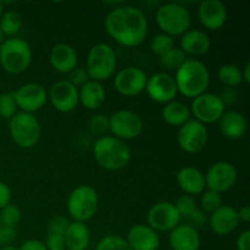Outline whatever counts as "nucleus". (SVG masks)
<instances>
[{
  "label": "nucleus",
  "mask_w": 250,
  "mask_h": 250,
  "mask_svg": "<svg viewBox=\"0 0 250 250\" xmlns=\"http://www.w3.org/2000/svg\"><path fill=\"white\" fill-rule=\"evenodd\" d=\"M107 34L120 45L134 48L141 45L148 34V20L143 10L121 4L107 12L104 20Z\"/></svg>",
  "instance_id": "1"
},
{
  "label": "nucleus",
  "mask_w": 250,
  "mask_h": 250,
  "mask_svg": "<svg viewBox=\"0 0 250 250\" xmlns=\"http://www.w3.org/2000/svg\"><path fill=\"white\" fill-rule=\"evenodd\" d=\"M173 77L178 93L190 99L207 92L210 84L209 70L207 65L198 59L187 58V60L176 70Z\"/></svg>",
  "instance_id": "2"
},
{
  "label": "nucleus",
  "mask_w": 250,
  "mask_h": 250,
  "mask_svg": "<svg viewBox=\"0 0 250 250\" xmlns=\"http://www.w3.org/2000/svg\"><path fill=\"white\" fill-rule=\"evenodd\" d=\"M93 155L98 165L106 171H120L126 167L132 153L126 142L114 136H102L94 142Z\"/></svg>",
  "instance_id": "3"
},
{
  "label": "nucleus",
  "mask_w": 250,
  "mask_h": 250,
  "mask_svg": "<svg viewBox=\"0 0 250 250\" xmlns=\"http://www.w3.org/2000/svg\"><path fill=\"white\" fill-rule=\"evenodd\" d=\"M32 62L31 45L24 39L10 37L0 45V66L10 75H20Z\"/></svg>",
  "instance_id": "4"
},
{
  "label": "nucleus",
  "mask_w": 250,
  "mask_h": 250,
  "mask_svg": "<svg viewBox=\"0 0 250 250\" xmlns=\"http://www.w3.org/2000/svg\"><path fill=\"white\" fill-rule=\"evenodd\" d=\"M117 56L110 44L98 43L89 49L85 61V70L89 78L97 82L110 80L116 72Z\"/></svg>",
  "instance_id": "5"
},
{
  "label": "nucleus",
  "mask_w": 250,
  "mask_h": 250,
  "mask_svg": "<svg viewBox=\"0 0 250 250\" xmlns=\"http://www.w3.org/2000/svg\"><path fill=\"white\" fill-rule=\"evenodd\" d=\"M155 21L163 33L172 37H181L190 29L192 16L189 10L178 2H166L158 7Z\"/></svg>",
  "instance_id": "6"
},
{
  "label": "nucleus",
  "mask_w": 250,
  "mask_h": 250,
  "mask_svg": "<svg viewBox=\"0 0 250 250\" xmlns=\"http://www.w3.org/2000/svg\"><path fill=\"white\" fill-rule=\"evenodd\" d=\"M67 212L73 221L87 222L95 216L99 208V195L89 185L77 186L68 194Z\"/></svg>",
  "instance_id": "7"
},
{
  "label": "nucleus",
  "mask_w": 250,
  "mask_h": 250,
  "mask_svg": "<svg viewBox=\"0 0 250 250\" xmlns=\"http://www.w3.org/2000/svg\"><path fill=\"white\" fill-rule=\"evenodd\" d=\"M9 132L17 146L31 149L41 139L42 126L33 114L17 111L9 120Z\"/></svg>",
  "instance_id": "8"
},
{
  "label": "nucleus",
  "mask_w": 250,
  "mask_h": 250,
  "mask_svg": "<svg viewBox=\"0 0 250 250\" xmlns=\"http://www.w3.org/2000/svg\"><path fill=\"white\" fill-rule=\"evenodd\" d=\"M143 128L142 117L131 110H117L109 116V131L124 142L138 138Z\"/></svg>",
  "instance_id": "9"
},
{
  "label": "nucleus",
  "mask_w": 250,
  "mask_h": 250,
  "mask_svg": "<svg viewBox=\"0 0 250 250\" xmlns=\"http://www.w3.org/2000/svg\"><path fill=\"white\" fill-rule=\"evenodd\" d=\"M189 109L190 114L193 115L192 119L202 122L203 125L219 122L226 111V106L220 95L207 92L194 98Z\"/></svg>",
  "instance_id": "10"
},
{
  "label": "nucleus",
  "mask_w": 250,
  "mask_h": 250,
  "mask_svg": "<svg viewBox=\"0 0 250 250\" xmlns=\"http://www.w3.org/2000/svg\"><path fill=\"white\" fill-rule=\"evenodd\" d=\"M209 139V132L205 125L190 119L178 128L177 143L185 153L197 154L205 148Z\"/></svg>",
  "instance_id": "11"
},
{
  "label": "nucleus",
  "mask_w": 250,
  "mask_h": 250,
  "mask_svg": "<svg viewBox=\"0 0 250 250\" xmlns=\"http://www.w3.org/2000/svg\"><path fill=\"white\" fill-rule=\"evenodd\" d=\"M204 175L207 189L216 192L219 194L232 189L238 177L234 165L229 161H217L212 164Z\"/></svg>",
  "instance_id": "12"
},
{
  "label": "nucleus",
  "mask_w": 250,
  "mask_h": 250,
  "mask_svg": "<svg viewBox=\"0 0 250 250\" xmlns=\"http://www.w3.org/2000/svg\"><path fill=\"white\" fill-rule=\"evenodd\" d=\"M181 215L171 202H159L151 205L146 214V225L159 232H171L181 224Z\"/></svg>",
  "instance_id": "13"
},
{
  "label": "nucleus",
  "mask_w": 250,
  "mask_h": 250,
  "mask_svg": "<svg viewBox=\"0 0 250 250\" xmlns=\"http://www.w3.org/2000/svg\"><path fill=\"white\" fill-rule=\"evenodd\" d=\"M148 76L142 68L128 66L115 75L114 87L124 97H137L146 90Z\"/></svg>",
  "instance_id": "14"
},
{
  "label": "nucleus",
  "mask_w": 250,
  "mask_h": 250,
  "mask_svg": "<svg viewBox=\"0 0 250 250\" xmlns=\"http://www.w3.org/2000/svg\"><path fill=\"white\" fill-rule=\"evenodd\" d=\"M146 92L153 102L164 105L173 102L178 94L175 77L167 72H156L148 77Z\"/></svg>",
  "instance_id": "15"
},
{
  "label": "nucleus",
  "mask_w": 250,
  "mask_h": 250,
  "mask_svg": "<svg viewBox=\"0 0 250 250\" xmlns=\"http://www.w3.org/2000/svg\"><path fill=\"white\" fill-rule=\"evenodd\" d=\"M14 95L17 109L28 114L39 111L48 102V92L38 83H27L21 85L15 90Z\"/></svg>",
  "instance_id": "16"
},
{
  "label": "nucleus",
  "mask_w": 250,
  "mask_h": 250,
  "mask_svg": "<svg viewBox=\"0 0 250 250\" xmlns=\"http://www.w3.org/2000/svg\"><path fill=\"white\" fill-rule=\"evenodd\" d=\"M48 99L59 112L67 114L73 111L80 104L78 88L67 80H61L54 83L48 93Z\"/></svg>",
  "instance_id": "17"
},
{
  "label": "nucleus",
  "mask_w": 250,
  "mask_h": 250,
  "mask_svg": "<svg viewBox=\"0 0 250 250\" xmlns=\"http://www.w3.org/2000/svg\"><path fill=\"white\" fill-rule=\"evenodd\" d=\"M198 20L204 28L219 31L226 24L229 19L227 7L221 0H204L198 5Z\"/></svg>",
  "instance_id": "18"
},
{
  "label": "nucleus",
  "mask_w": 250,
  "mask_h": 250,
  "mask_svg": "<svg viewBox=\"0 0 250 250\" xmlns=\"http://www.w3.org/2000/svg\"><path fill=\"white\" fill-rule=\"evenodd\" d=\"M238 212L231 205H221L216 211L210 215V229L217 236H229L239 226Z\"/></svg>",
  "instance_id": "19"
},
{
  "label": "nucleus",
  "mask_w": 250,
  "mask_h": 250,
  "mask_svg": "<svg viewBox=\"0 0 250 250\" xmlns=\"http://www.w3.org/2000/svg\"><path fill=\"white\" fill-rule=\"evenodd\" d=\"M168 243L172 250H199L202 238L195 226L180 224L170 232Z\"/></svg>",
  "instance_id": "20"
},
{
  "label": "nucleus",
  "mask_w": 250,
  "mask_h": 250,
  "mask_svg": "<svg viewBox=\"0 0 250 250\" xmlns=\"http://www.w3.org/2000/svg\"><path fill=\"white\" fill-rule=\"evenodd\" d=\"M126 242L132 250H158L160 236L146 224H138L129 229Z\"/></svg>",
  "instance_id": "21"
},
{
  "label": "nucleus",
  "mask_w": 250,
  "mask_h": 250,
  "mask_svg": "<svg viewBox=\"0 0 250 250\" xmlns=\"http://www.w3.org/2000/svg\"><path fill=\"white\" fill-rule=\"evenodd\" d=\"M49 62H50V66L56 72L68 75L73 68L77 67V51L70 44L58 43L50 49Z\"/></svg>",
  "instance_id": "22"
},
{
  "label": "nucleus",
  "mask_w": 250,
  "mask_h": 250,
  "mask_svg": "<svg viewBox=\"0 0 250 250\" xmlns=\"http://www.w3.org/2000/svg\"><path fill=\"white\" fill-rule=\"evenodd\" d=\"M176 182L185 194L199 195L207 189L205 175L194 166H185L180 168L176 175Z\"/></svg>",
  "instance_id": "23"
},
{
  "label": "nucleus",
  "mask_w": 250,
  "mask_h": 250,
  "mask_svg": "<svg viewBox=\"0 0 250 250\" xmlns=\"http://www.w3.org/2000/svg\"><path fill=\"white\" fill-rule=\"evenodd\" d=\"M211 48V39L202 29L190 28L181 36V50L190 58L195 59L207 54Z\"/></svg>",
  "instance_id": "24"
},
{
  "label": "nucleus",
  "mask_w": 250,
  "mask_h": 250,
  "mask_svg": "<svg viewBox=\"0 0 250 250\" xmlns=\"http://www.w3.org/2000/svg\"><path fill=\"white\" fill-rule=\"evenodd\" d=\"M248 122L243 114L238 111H225L221 119L219 120V128L222 136L231 141H238L243 138L247 132Z\"/></svg>",
  "instance_id": "25"
},
{
  "label": "nucleus",
  "mask_w": 250,
  "mask_h": 250,
  "mask_svg": "<svg viewBox=\"0 0 250 250\" xmlns=\"http://www.w3.org/2000/svg\"><path fill=\"white\" fill-rule=\"evenodd\" d=\"M78 99L80 104H82L85 109L94 111L102 107L105 103L106 90L100 82L89 80L78 89Z\"/></svg>",
  "instance_id": "26"
},
{
  "label": "nucleus",
  "mask_w": 250,
  "mask_h": 250,
  "mask_svg": "<svg viewBox=\"0 0 250 250\" xmlns=\"http://www.w3.org/2000/svg\"><path fill=\"white\" fill-rule=\"evenodd\" d=\"M65 247L68 250H87L90 243V231L84 222L72 221L65 234Z\"/></svg>",
  "instance_id": "27"
},
{
  "label": "nucleus",
  "mask_w": 250,
  "mask_h": 250,
  "mask_svg": "<svg viewBox=\"0 0 250 250\" xmlns=\"http://www.w3.org/2000/svg\"><path fill=\"white\" fill-rule=\"evenodd\" d=\"M161 116L166 124L172 127H181L192 119L189 106L178 100H173L164 105Z\"/></svg>",
  "instance_id": "28"
},
{
  "label": "nucleus",
  "mask_w": 250,
  "mask_h": 250,
  "mask_svg": "<svg viewBox=\"0 0 250 250\" xmlns=\"http://www.w3.org/2000/svg\"><path fill=\"white\" fill-rule=\"evenodd\" d=\"M217 78L226 88H236L243 83L241 68L232 63L222 65L217 70Z\"/></svg>",
  "instance_id": "29"
},
{
  "label": "nucleus",
  "mask_w": 250,
  "mask_h": 250,
  "mask_svg": "<svg viewBox=\"0 0 250 250\" xmlns=\"http://www.w3.org/2000/svg\"><path fill=\"white\" fill-rule=\"evenodd\" d=\"M22 27V16L15 10H5L0 17V28L5 36L14 37Z\"/></svg>",
  "instance_id": "30"
},
{
  "label": "nucleus",
  "mask_w": 250,
  "mask_h": 250,
  "mask_svg": "<svg viewBox=\"0 0 250 250\" xmlns=\"http://www.w3.org/2000/svg\"><path fill=\"white\" fill-rule=\"evenodd\" d=\"M160 63L166 68V70H177L186 60H187V55L181 50V48H176L173 46L170 51L165 54V55L160 56Z\"/></svg>",
  "instance_id": "31"
},
{
  "label": "nucleus",
  "mask_w": 250,
  "mask_h": 250,
  "mask_svg": "<svg viewBox=\"0 0 250 250\" xmlns=\"http://www.w3.org/2000/svg\"><path fill=\"white\" fill-rule=\"evenodd\" d=\"M175 46V41H173L172 37L167 36L165 33H159L156 36H154V38L150 42V49L155 55H158L159 58L163 55H165L167 51H170L171 49Z\"/></svg>",
  "instance_id": "32"
},
{
  "label": "nucleus",
  "mask_w": 250,
  "mask_h": 250,
  "mask_svg": "<svg viewBox=\"0 0 250 250\" xmlns=\"http://www.w3.org/2000/svg\"><path fill=\"white\" fill-rule=\"evenodd\" d=\"M95 250H132L126 242V239L116 234L105 236L97 244Z\"/></svg>",
  "instance_id": "33"
},
{
  "label": "nucleus",
  "mask_w": 250,
  "mask_h": 250,
  "mask_svg": "<svg viewBox=\"0 0 250 250\" xmlns=\"http://www.w3.org/2000/svg\"><path fill=\"white\" fill-rule=\"evenodd\" d=\"M17 112L14 92H4L0 94V117L10 120Z\"/></svg>",
  "instance_id": "34"
},
{
  "label": "nucleus",
  "mask_w": 250,
  "mask_h": 250,
  "mask_svg": "<svg viewBox=\"0 0 250 250\" xmlns=\"http://www.w3.org/2000/svg\"><path fill=\"white\" fill-rule=\"evenodd\" d=\"M21 210L19 209V207H16L15 204H11V203L0 210V222L6 225V226L15 227L16 229V226L21 221Z\"/></svg>",
  "instance_id": "35"
},
{
  "label": "nucleus",
  "mask_w": 250,
  "mask_h": 250,
  "mask_svg": "<svg viewBox=\"0 0 250 250\" xmlns=\"http://www.w3.org/2000/svg\"><path fill=\"white\" fill-rule=\"evenodd\" d=\"M173 204H175L176 209H177L178 214L181 215V217H187V219H189V217L192 216L198 209H199L194 197H190V195H187V194L181 195V197L178 198V199L176 200V203H173Z\"/></svg>",
  "instance_id": "36"
},
{
  "label": "nucleus",
  "mask_w": 250,
  "mask_h": 250,
  "mask_svg": "<svg viewBox=\"0 0 250 250\" xmlns=\"http://www.w3.org/2000/svg\"><path fill=\"white\" fill-rule=\"evenodd\" d=\"M200 204H202V210L205 214L207 212L208 214H212L222 205V197L219 193L207 189L203 192Z\"/></svg>",
  "instance_id": "37"
},
{
  "label": "nucleus",
  "mask_w": 250,
  "mask_h": 250,
  "mask_svg": "<svg viewBox=\"0 0 250 250\" xmlns=\"http://www.w3.org/2000/svg\"><path fill=\"white\" fill-rule=\"evenodd\" d=\"M89 129L93 134L102 137L109 131V116L104 114H97L89 120Z\"/></svg>",
  "instance_id": "38"
},
{
  "label": "nucleus",
  "mask_w": 250,
  "mask_h": 250,
  "mask_svg": "<svg viewBox=\"0 0 250 250\" xmlns=\"http://www.w3.org/2000/svg\"><path fill=\"white\" fill-rule=\"evenodd\" d=\"M89 80H90L89 75H88L85 67H80V66L73 68V70L68 73V78H67L68 82H71L75 87L77 88L82 87V85L85 84Z\"/></svg>",
  "instance_id": "39"
},
{
  "label": "nucleus",
  "mask_w": 250,
  "mask_h": 250,
  "mask_svg": "<svg viewBox=\"0 0 250 250\" xmlns=\"http://www.w3.org/2000/svg\"><path fill=\"white\" fill-rule=\"evenodd\" d=\"M70 221L66 219L65 216H55L50 220L48 225V232L49 233H55V234H65L66 229H67Z\"/></svg>",
  "instance_id": "40"
},
{
  "label": "nucleus",
  "mask_w": 250,
  "mask_h": 250,
  "mask_svg": "<svg viewBox=\"0 0 250 250\" xmlns=\"http://www.w3.org/2000/svg\"><path fill=\"white\" fill-rule=\"evenodd\" d=\"M17 229L15 227L6 226V225L0 222V246H10V243L16 239Z\"/></svg>",
  "instance_id": "41"
},
{
  "label": "nucleus",
  "mask_w": 250,
  "mask_h": 250,
  "mask_svg": "<svg viewBox=\"0 0 250 250\" xmlns=\"http://www.w3.org/2000/svg\"><path fill=\"white\" fill-rule=\"evenodd\" d=\"M48 250H65V239L62 234L49 233L46 241L44 242Z\"/></svg>",
  "instance_id": "42"
},
{
  "label": "nucleus",
  "mask_w": 250,
  "mask_h": 250,
  "mask_svg": "<svg viewBox=\"0 0 250 250\" xmlns=\"http://www.w3.org/2000/svg\"><path fill=\"white\" fill-rule=\"evenodd\" d=\"M12 193L9 186L5 182L0 181V210L11 203Z\"/></svg>",
  "instance_id": "43"
},
{
  "label": "nucleus",
  "mask_w": 250,
  "mask_h": 250,
  "mask_svg": "<svg viewBox=\"0 0 250 250\" xmlns=\"http://www.w3.org/2000/svg\"><path fill=\"white\" fill-rule=\"evenodd\" d=\"M220 98H221V100L224 102L225 106H227V105H232L236 103L237 98H238V93H237L236 88H226V89L220 94Z\"/></svg>",
  "instance_id": "44"
},
{
  "label": "nucleus",
  "mask_w": 250,
  "mask_h": 250,
  "mask_svg": "<svg viewBox=\"0 0 250 250\" xmlns=\"http://www.w3.org/2000/svg\"><path fill=\"white\" fill-rule=\"evenodd\" d=\"M19 250H48L45 243L39 239H29V241L23 242L20 247Z\"/></svg>",
  "instance_id": "45"
},
{
  "label": "nucleus",
  "mask_w": 250,
  "mask_h": 250,
  "mask_svg": "<svg viewBox=\"0 0 250 250\" xmlns=\"http://www.w3.org/2000/svg\"><path fill=\"white\" fill-rule=\"evenodd\" d=\"M237 250H250V231L246 229L238 236L236 242Z\"/></svg>",
  "instance_id": "46"
},
{
  "label": "nucleus",
  "mask_w": 250,
  "mask_h": 250,
  "mask_svg": "<svg viewBox=\"0 0 250 250\" xmlns=\"http://www.w3.org/2000/svg\"><path fill=\"white\" fill-rule=\"evenodd\" d=\"M189 220L192 222H194L195 225H200V226H203V225L207 222V215H205V212L203 211L202 209H198L197 211L189 217Z\"/></svg>",
  "instance_id": "47"
},
{
  "label": "nucleus",
  "mask_w": 250,
  "mask_h": 250,
  "mask_svg": "<svg viewBox=\"0 0 250 250\" xmlns=\"http://www.w3.org/2000/svg\"><path fill=\"white\" fill-rule=\"evenodd\" d=\"M238 212V219L241 222H244V224H248L250 221V208L249 205H244L241 209L237 210Z\"/></svg>",
  "instance_id": "48"
},
{
  "label": "nucleus",
  "mask_w": 250,
  "mask_h": 250,
  "mask_svg": "<svg viewBox=\"0 0 250 250\" xmlns=\"http://www.w3.org/2000/svg\"><path fill=\"white\" fill-rule=\"evenodd\" d=\"M242 71V77H243V82H246L247 84L250 83V62H247L243 66V68H241Z\"/></svg>",
  "instance_id": "49"
},
{
  "label": "nucleus",
  "mask_w": 250,
  "mask_h": 250,
  "mask_svg": "<svg viewBox=\"0 0 250 250\" xmlns=\"http://www.w3.org/2000/svg\"><path fill=\"white\" fill-rule=\"evenodd\" d=\"M5 12V2L0 0V17L2 16V14Z\"/></svg>",
  "instance_id": "50"
},
{
  "label": "nucleus",
  "mask_w": 250,
  "mask_h": 250,
  "mask_svg": "<svg viewBox=\"0 0 250 250\" xmlns=\"http://www.w3.org/2000/svg\"><path fill=\"white\" fill-rule=\"evenodd\" d=\"M0 250H19V248H16V247L14 246H5V247H1Z\"/></svg>",
  "instance_id": "51"
},
{
  "label": "nucleus",
  "mask_w": 250,
  "mask_h": 250,
  "mask_svg": "<svg viewBox=\"0 0 250 250\" xmlns=\"http://www.w3.org/2000/svg\"><path fill=\"white\" fill-rule=\"evenodd\" d=\"M5 37H6V36H5L4 32H2V31H1V28H0V45H1V44L4 43L5 39H6V38H5Z\"/></svg>",
  "instance_id": "52"
}]
</instances>
